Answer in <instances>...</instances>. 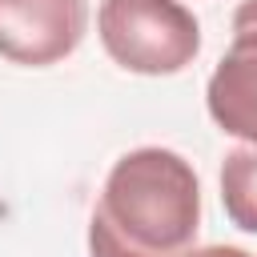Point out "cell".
Masks as SVG:
<instances>
[{"label": "cell", "mask_w": 257, "mask_h": 257, "mask_svg": "<svg viewBox=\"0 0 257 257\" xmlns=\"http://www.w3.org/2000/svg\"><path fill=\"white\" fill-rule=\"evenodd\" d=\"M185 257H253V253H245L237 245H201V249H189Z\"/></svg>", "instance_id": "8992f818"}, {"label": "cell", "mask_w": 257, "mask_h": 257, "mask_svg": "<svg viewBox=\"0 0 257 257\" xmlns=\"http://www.w3.org/2000/svg\"><path fill=\"white\" fill-rule=\"evenodd\" d=\"M96 32L104 52L141 76H173L201 52V24L181 0H100Z\"/></svg>", "instance_id": "7a4b0ae2"}, {"label": "cell", "mask_w": 257, "mask_h": 257, "mask_svg": "<svg viewBox=\"0 0 257 257\" xmlns=\"http://www.w3.org/2000/svg\"><path fill=\"white\" fill-rule=\"evenodd\" d=\"M221 205L225 217L245 229L257 233V145H237L225 153L221 161Z\"/></svg>", "instance_id": "5b68a950"}, {"label": "cell", "mask_w": 257, "mask_h": 257, "mask_svg": "<svg viewBox=\"0 0 257 257\" xmlns=\"http://www.w3.org/2000/svg\"><path fill=\"white\" fill-rule=\"evenodd\" d=\"M88 32V0H0V56L48 68L76 52Z\"/></svg>", "instance_id": "3957f363"}, {"label": "cell", "mask_w": 257, "mask_h": 257, "mask_svg": "<svg viewBox=\"0 0 257 257\" xmlns=\"http://www.w3.org/2000/svg\"><path fill=\"white\" fill-rule=\"evenodd\" d=\"M201 229V181L161 145L112 161L88 221V257H185Z\"/></svg>", "instance_id": "6da1fadb"}, {"label": "cell", "mask_w": 257, "mask_h": 257, "mask_svg": "<svg viewBox=\"0 0 257 257\" xmlns=\"http://www.w3.org/2000/svg\"><path fill=\"white\" fill-rule=\"evenodd\" d=\"M205 104L221 133L257 145V0L237 4L233 44L205 84Z\"/></svg>", "instance_id": "277c9868"}]
</instances>
